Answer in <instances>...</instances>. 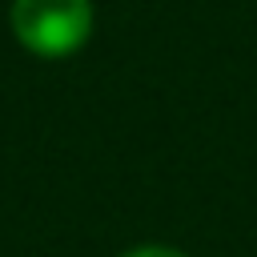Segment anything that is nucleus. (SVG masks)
Returning <instances> with one entry per match:
<instances>
[{
	"label": "nucleus",
	"instance_id": "1",
	"mask_svg": "<svg viewBox=\"0 0 257 257\" xmlns=\"http://www.w3.org/2000/svg\"><path fill=\"white\" fill-rule=\"evenodd\" d=\"M16 40L44 60H64L92 32V0H12Z\"/></svg>",
	"mask_w": 257,
	"mask_h": 257
},
{
	"label": "nucleus",
	"instance_id": "2",
	"mask_svg": "<svg viewBox=\"0 0 257 257\" xmlns=\"http://www.w3.org/2000/svg\"><path fill=\"white\" fill-rule=\"evenodd\" d=\"M120 257H185L181 249H169V245H141V249H128Z\"/></svg>",
	"mask_w": 257,
	"mask_h": 257
}]
</instances>
